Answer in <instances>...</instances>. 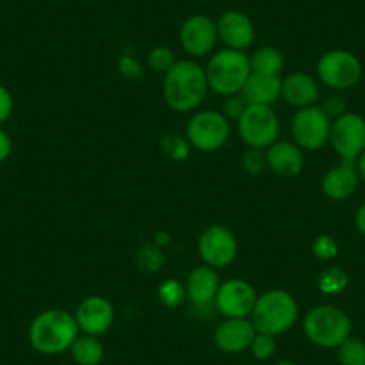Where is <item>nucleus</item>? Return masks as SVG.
<instances>
[{"instance_id":"9d476101","label":"nucleus","mask_w":365,"mask_h":365,"mask_svg":"<svg viewBox=\"0 0 365 365\" xmlns=\"http://www.w3.org/2000/svg\"><path fill=\"white\" fill-rule=\"evenodd\" d=\"M329 145L342 161H356L365 150V118L346 111L331 122Z\"/></svg>"},{"instance_id":"4468645a","label":"nucleus","mask_w":365,"mask_h":365,"mask_svg":"<svg viewBox=\"0 0 365 365\" xmlns=\"http://www.w3.org/2000/svg\"><path fill=\"white\" fill-rule=\"evenodd\" d=\"M73 317L81 333L101 336L113 326L115 308L108 297L88 296L81 301Z\"/></svg>"},{"instance_id":"9b49d317","label":"nucleus","mask_w":365,"mask_h":365,"mask_svg":"<svg viewBox=\"0 0 365 365\" xmlns=\"http://www.w3.org/2000/svg\"><path fill=\"white\" fill-rule=\"evenodd\" d=\"M197 252L205 265L212 267V269H224L237 258V237L222 224H212L199 235Z\"/></svg>"},{"instance_id":"e433bc0d","label":"nucleus","mask_w":365,"mask_h":365,"mask_svg":"<svg viewBox=\"0 0 365 365\" xmlns=\"http://www.w3.org/2000/svg\"><path fill=\"white\" fill-rule=\"evenodd\" d=\"M356 168H358V174H360V179L365 182V150L356 160Z\"/></svg>"},{"instance_id":"c85d7f7f","label":"nucleus","mask_w":365,"mask_h":365,"mask_svg":"<svg viewBox=\"0 0 365 365\" xmlns=\"http://www.w3.org/2000/svg\"><path fill=\"white\" fill-rule=\"evenodd\" d=\"M161 145H163L167 156H170L172 160H187L188 153H190L188 140L179 135H167L161 140Z\"/></svg>"},{"instance_id":"c9c22d12","label":"nucleus","mask_w":365,"mask_h":365,"mask_svg":"<svg viewBox=\"0 0 365 365\" xmlns=\"http://www.w3.org/2000/svg\"><path fill=\"white\" fill-rule=\"evenodd\" d=\"M354 226H356L358 233L365 237V202L354 213Z\"/></svg>"},{"instance_id":"f704fd0d","label":"nucleus","mask_w":365,"mask_h":365,"mask_svg":"<svg viewBox=\"0 0 365 365\" xmlns=\"http://www.w3.org/2000/svg\"><path fill=\"white\" fill-rule=\"evenodd\" d=\"M13 153V140L8 131L0 128V163L8 160Z\"/></svg>"},{"instance_id":"6e6552de","label":"nucleus","mask_w":365,"mask_h":365,"mask_svg":"<svg viewBox=\"0 0 365 365\" xmlns=\"http://www.w3.org/2000/svg\"><path fill=\"white\" fill-rule=\"evenodd\" d=\"M237 125L238 135L249 149L267 150L279 140V118L270 106H247Z\"/></svg>"},{"instance_id":"c756f323","label":"nucleus","mask_w":365,"mask_h":365,"mask_svg":"<svg viewBox=\"0 0 365 365\" xmlns=\"http://www.w3.org/2000/svg\"><path fill=\"white\" fill-rule=\"evenodd\" d=\"M312 251L322 262H329V259L336 258L339 255V242L331 237V235H319L314 240Z\"/></svg>"},{"instance_id":"f8f14e48","label":"nucleus","mask_w":365,"mask_h":365,"mask_svg":"<svg viewBox=\"0 0 365 365\" xmlns=\"http://www.w3.org/2000/svg\"><path fill=\"white\" fill-rule=\"evenodd\" d=\"M256 299L258 292L251 283L240 278H231L220 283L213 307L224 319H251Z\"/></svg>"},{"instance_id":"5701e85b","label":"nucleus","mask_w":365,"mask_h":365,"mask_svg":"<svg viewBox=\"0 0 365 365\" xmlns=\"http://www.w3.org/2000/svg\"><path fill=\"white\" fill-rule=\"evenodd\" d=\"M249 65L252 73H263V76H279L285 66V56L278 47L265 45L259 47L249 56Z\"/></svg>"},{"instance_id":"dca6fc26","label":"nucleus","mask_w":365,"mask_h":365,"mask_svg":"<svg viewBox=\"0 0 365 365\" xmlns=\"http://www.w3.org/2000/svg\"><path fill=\"white\" fill-rule=\"evenodd\" d=\"M256 328L251 319H224L213 333L217 349L227 354H238L251 347Z\"/></svg>"},{"instance_id":"f3484780","label":"nucleus","mask_w":365,"mask_h":365,"mask_svg":"<svg viewBox=\"0 0 365 365\" xmlns=\"http://www.w3.org/2000/svg\"><path fill=\"white\" fill-rule=\"evenodd\" d=\"M356 161H342L329 168L321 181V190L331 201H346L356 192L360 185Z\"/></svg>"},{"instance_id":"f03ea898","label":"nucleus","mask_w":365,"mask_h":365,"mask_svg":"<svg viewBox=\"0 0 365 365\" xmlns=\"http://www.w3.org/2000/svg\"><path fill=\"white\" fill-rule=\"evenodd\" d=\"M76 317L63 308H48L40 312L29 326V342L36 353L56 356L70 349L79 336Z\"/></svg>"},{"instance_id":"cd10ccee","label":"nucleus","mask_w":365,"mask_h":365,"mask_svg":"<svg viewBox=\"0 0 365 365\" xmlns=\"http://www.w3.org/2000/svg\"><path fill=\"white\" fill-rule=\"evenodd\" d=\"M178 63L174 52L167 47H154L149 52V66L158 73H167Z\"/></svg>"},{"instance_id":"423d86ee","label":"nucleus","mask_w":365,"mask_h":365,"mask_svg":"<svg viewBox=\"0 0 365 365\" xmlns=\"http://www.w3.org/2000/svg\"><path fill=\"white\" fill-rule=\"evenodd\" d=\"M361 61L346 48L324 52L317 61V77L326 88L335 91L351 90L361 79Z\"/></svg>"},{"instance_id":"72a5a7b5","label":"nucleus","mask_w":365,"mask_h":365,"mask_svg":"<svg viewBox=\"0 0 365 365\" xmlns=\"http://www.w3.org/2000/svg\"><path fill=\"white\" fill-rule=\"evenodd\" d=\"M13 110H15V101H13L11 91L4 84H0V125L11 118Z\"/></svg>"},{"instance_id":"aec40b11","label":"nucleus","mask_w":365,"mask_h":365,"mask_svg":"<svg viewBox=\"0 0 365 365\" xmlns=\"http://www.w3.org/2000/svg\"><path fill=\"white\" fill-rule=\"evenodd\" d=\"M321 97L319 84L310 73L294 72L282 79V99L296 110L315 106Z\"/></svg>"},{"instance_id":"ddd939ff","label":"nucleus","mask_w":365,"mask_h":365,"mask_svg":"<svg viewBox=\"0 0 365 365\" xmlns=\"http://www.w3.org/2000/svg\"><path fill=\"white\" fill-rule=\"evenodd\" d=\"M179 43L190 58H205L212 54L219 43L217 22L206 15H192L179 29Z\"/></svg>"},{"instance_id":"58836bf2","label":"nucleus","mask_w":365,"mask_h":365,"mask_svg":"<svg viewBox=\"0 0 365 365\" xmlns=\"http://www.w3.org/2000/svg\"><path fill=\"white\" fill-rule=\"evenodd\" d=\"M205 2H210V0H205Z\"/></svg>"},{"instance_id":"2eb2a0df","label":"nucleus","mask_w":365,"mask_h":365,"mask_svg":"<svg viewBox=\"0 0 365 365\" xmlns=\"http://www.w3.org/2000/svg\"><path fill=\"white\" fill-rule=\"evenodd\" d=\"M217 34L219 41H222L226 48L245 52L255 43L256 29L252 20L245 13L230 9L217 20Z\"/></svg>"},{"instance_id":"39448f33","label":"nucleus","mask_w":365,"mask_h":365,"mask_svg":"<svg viewBox=\"0 0 365 365\" xmlns=\"http://www.w3.org/2000/svg\"><path fill=\"white\" fill-rule=\"evenodd\" d=\"M205 72L208 88L213 93L220 97L237 96L251 76L249 56L245 52L224 48L210 58Z\"/></svg>"},{"instance_id":"7ed1b4c3","label":"nucleus","mask_w":365,"mask_h":365,"mask_svg":"<svg viewBox=\"0 0 365 365\" xmlns=\"http://www.w3.org/2000/svg\"><path fill=\"white\" fill-rule=\"evenodd\" d=\"M299 317L296 297L282 289H272L258 296L251 321L256 331L278 336L294 328Z\"/></svg>"},{"instance_id":"a878e982","label":"nucleus","mask_w":365,"mask_h":365,"mask_svg":"<svg viewBox=\"0 0 365 365\" xmlns=\"http://www.w3.org/2000/svg\"><path fill=\"white\" fill-rule=\"evenodd\" d=\"M158 297L161 303L167 308H178L182 301L187 299V292H185V283L179 279H165L158 289Z\"/></svg>"},{"instance_id":"4be33fe9","label":"nucleus","mask_w":365,"mask_h":365,"mask_svg":"<svg viewBox=\"0 0 365 365\" xmlns=\"http://www.w3.org/2000/svg\"><path fill=\"white\" fill-rule=\"evenodd\" d=\"M68 351L77 365H99L104 360V346L99 336L79 333Z\"/></svg>"},{"instance_id":"473e14b6","label":"nucleus","mask_w":365,"mask_h":365,"mask_svg":"<svg viewBox=\"0 0 365 365\" xmlns=\"http://www.w3.org/2000/svg\"><path fill=\"white\" fill-rule=\"evenodd\" d=\"M319 106H321V110L324 111L331 120L342 117V115L347 111V103L340 93H331V96L326 97Z\"/></svg>"},{"instance_id":"1a4fd4ad","label":"nucleus","mask_w":365,"mask_h":365,"mask_svg":"<svg viewBox=\"0 0 365 365\" xmlns=\"http://www.w3.org/2000/svg\"><path fill=\"white\" fill-rule=\"evenodd\" d=\"M331 122V118L321 110L319 104L297 110L290 122L292 142L303 150L322 149L329 143Z\"/></svg>"},{"instance_id":"f257e3e1","label":"nucleus","mask_w":365,"mask_h":365,"mask_svg":"<svg viewBox=\"0 0 365 365\" xmlns=\"http://www.w3.org/2000/svg\"><path fill=\"white\" fill-rule=\"evenodd\" d=\"M161 91L170 110L178 113L195 111L205 103L206 93L210 91L205 68L192 59L178 61L165 73Z\"/></svg>"},{"instance_id":"bb28decb","label":"nucleus","mask_w":365,"mask_h":365,"mask_svg":"<svg viewBox=\"0 0 365 365\" xmlns=\"http://www.w3.org/2000/svg\"><path fill=\"white\" fill-rule=\"evenodd\" d=\"M276 349H278L276 336L267 335V333H258V331H256L255 339H252L251 342V347H249L252 356H255L256 360H262V361L272 358L274 354H276Z\"/></svg>"},{"instance_id":"393cba45","label":"nucleus","mask_w":365,"mask_h":365,"mask_svg":"<svg viewBox=\"0 0 365 365\" xmlns=\"http://www.w3.org/2000/svg\"><path fill=\"white\" fill-rule=\"evenodd\" d=\"M340 365H365V342L356 336H349L336 347Z\"/></svg>"},{"instance_id":"20e7f679","label":"nucleus","mask_w":365,"mask_h":365,"mask_svg":"<svg viewBox=\"0 0 365 365\" xmlns=\"http://www.w3.org/2000/svg\"><path fill=\"white\" fill-rule=\"evenodd\" d=\"M303 331L312 344L324 349H336L353 331L351 319L335 304H319L307 312Z\"/></svg>"},{"instance_id":"2f4dec72","label":"nucleus","mask_w":365,"mask_h":365,"mask_svg":"<svg viewBox=\"0 0 365 365\" xmlns=\"http://www.w3.org/2000/svg\"><path fill=\"white\" fill-rule=\"evenodd\" d=\"M249 104L245 103L244 97L240 93L237 96H230V97H224V103H222V115L227 118V120H238L242 117L245 110H247Z\"/></svg>"},{"instance_id":"a211bd4d","label":"nucleus","mask_w":365,"mask_h":365,"mask_svg":"<svg viewBox=\"0 0 365 365\" xmlns=\"http://www.w3.org/2000/svg\"><path fill=\"white\" fill-rule=\"evenodd\" d=\"M220 279L215 269L208 265H199L190 270V274L185 279V292L187 299L194 307L206 308L213 307L217 292H219Z\"/></svg>"},{"instance_id":"412c9836","label":"nucleus","mask_w":365,"mask_h":365,"mask_svg":"<svg viewBox=\"0 0 365 365\" xmlns=\"http://www.w3.org/2000/svg\"><path fill=\"white\" fill-rule=\"evenodd\" d=\"M240 96L249 106H270L282 99V77L252 73L245 81Z\"/></svg>"},{"instance_id":"7c9ffc66","label":"nucleus","mask_w":365,"mask_h":365,"mask_svg":"<svg viewBox=\"0 0 365 365\" xmlns=\"http://www.w3.org/2000/svg\"><path fill=\"white\" fill-rule=\"evenodd\" d=\"M245 172L251 175H259L267 170V153L263 149H249L242 158Z\"/></svg>"},{"instance_id":"4c0bfd02","label":"nucleus","mask_w":365,"mask_h":365,"mask_svg":"<svg viewBox=\"0 0 365 365\" xmlns=\"http://www.w3.org/2000/svg\"><path fill=\"white\" fill-rule=\"evenodd\" d=\"M272 365H296V364H294V361H290V360H279V361H276V364H272Z\"/></svg>"},{"instance_id":"0eeeda50","label":"nucleus","mask_w":365,"mask_h":365,"mask_svg":"<svg viewBox=\"0 0 365 365\" xmlns=\"http://www.w3.org/2000/svg\"><path fill=\"white\" fill-rule=\"evenodd\" d=\"M231 135V124L222 111H197L188 120L187 140L190 147L201 153H215L222 149Z\"/></svg>"},{"instance_id":"b1692460","label":"nucleus","mask_w":365,"mask_h":365,"mask_svg":"<svg viewBox=\"0 0 365 365\" xmlns=\"http://www.w3.org/2000/svg\"><path fill=\"white\" fill-rule=\"evenodd\" d=\"M349 285V276L340 267H328L319 274L317 287L324 296H339Z\"/></svg>"},{"instance_id":"6ab92c4d","label":"nucleus","mask_w":365,"mask_h":365,"mask_svg":"<svg viewBox=\"0 0 365 365\" xmlns=\"http://www.w3.org/2000/svg\"><path fill=\"white\" fill-rule=\"evenodd\" d=\"M267 153V167L270 172L282 178H296L304 168V154L299 145L290 140L274 142Z\"/></svg>"}]
</instances>
